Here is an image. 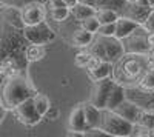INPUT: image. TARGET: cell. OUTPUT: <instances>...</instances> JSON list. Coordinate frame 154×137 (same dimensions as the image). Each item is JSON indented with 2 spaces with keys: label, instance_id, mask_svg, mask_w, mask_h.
Instances as JSON below:
<instances>
[{
  "label": "cell",
  "instance_id": "obj_25",
  "mask_svg": "<svg viewBox=\"0 0 154 137\" xmlns=\"http://www.w3.org/2000/svg\"><path fill=\"white\" fill-rule=\"evenodd\" d=\"M137 123H139V125H142V126H145V128H148V129L154 128V111H151V109H142Z\"/></svg>",
  "mask_w": 154,
  "mask_h": 137
},
{
  "label": "cell",
  "instance_id": "obj_26",
  "mask_svg": "<svg viewBox=\"0 0 154 137\" xmlns=\"http://www.w3.org/2000/svg\"><path fill=\"white\" fill-rule=\"evenodd\" d=\"M80 26H82L83 29L89 31V32L96 34V32H97V29H99V26H100V22H99L97 16L94 14V16H89V17H86V19L80 20Z\"/></svg>",
  "mask_w": 154,
  "mask_h": 137
},
{
  "label": "cell",
  "instance_id": "obj_8",
  "mask_svg": "<svg viewBox=\"0 0 154 137\" xmlns=\"http://www.w3.org/2000/svg\"><path fill=\"white\" fill-rule=\"evenodd\" d=\"M149 12H151V5L148 0H126L122 9L119 11V16L142 25Z\"/></svg>",
  "mask_w": 154,
  "mask_h": 137
},
{
  "label": "cell",
  "instance_id": "obj_18",
  "mask_svg": "<svg viewBox=\"0 0 154 137\" xmlns=\"http://www.w3.org/2000/svg\"><path fill=\"white\" fill-rule=\"evenodd\" d=\"M25 56L29 63L38 62L46 57V48L45 45H38V43H28L26 49H25Z\"/></svg>",
  "mask_w": 154,
  "mask_h": 137
},
{
  "label": "cell",
  "instance_id": "obj_17",
  "mask_svg": "<svg viewBox=\"0 0 154 137\" xmlns=\"http://www.w3.org/2000/svg\"><path fill=\"white\" fill-rule=\"evenodd\" d=\"M94 35H96V34L89 32V31H86V29H83V28L80 26V28H77V29L72 32L71 42H72V45L77 46V48H86L89 43L93 42Z\"/></svg>",
  "mask_w": 154,
  "mask_h": 137
},
{
  "label": "cell",
  "instance_id": "obj_3",
  "mask_svg": "<svg viewBox=\"0 0 154 137\" xmlns=\"http://www.w3.org/2000/svg\"><path fill=\"white\" fill-rule=\"evenodd\" d=\"M35 93L37 91L32 86L28 74H17L8 77L0 85V100L8 111H12L19 103L32 97Z\"/></svg>",
  "mask_w": 154,
  "mask_h": 137
},
{
  "label": "cell",
  "instance_id": "obj_2",
  "mask_svg": "<svg viewBox=\"0 0 154 137\" xmlns=\"http://www.w3.org/2000/svg\"><path fill=\"white\" fill-rule=\"evenodd\" d=\"M149 66L148 54L123 53L112 63L111 77L116 83L122 85L126 90H134L140 86V80L145 76Z\"/></svg>",
  "mask_w": 154,
  "mask_h": 137
},
{
  "label": "cell",
  "instance_id": "obj_9",
  "mask_svg": "<svg viewBox=\"0 0 154 137\" xmlns=\"http://www.w3.org/2000/svg\"><path fill=\"white\" fill-rule=\"evenodd\" d=\"M93 83L94 85H93V90H91V96H89V102H91L94 106L103 109V108H106V102H108L109 93L112 91L116 82L109 76V77H105V79L96 80Z\"/></svg>",
  "mask_w": 154,
  "mask_h": 137
},
{
  "label": "cell",
  "instance_id": "obj_11",
  "mask_svg": "<svg viewBox=\"0 0 154 137\" xmlns=\"http://www.w3.org/2000/svg\"><path fill=\"white\" fill-rule=\"evenodd\" d=\"M20 12V19L23 22V25H35L40 23L43 20H46L48 11H46V5L43 2H31L28 5H25L19 9Z\"/></svg>",
  "mask_w": 154,
  "mask_h": 137
},
{
  "label": "cell",
  "instance_id": "obj_14",
  "mask_svg": "<svg viewBox=\"0 0 154 137\" xmlns=\"http://www.w3.org/2000/svg\"><path fill=\"white\" fill-rule=\"evenodd\" d=\"M137 26H139V23H137V22L119 16V19L116 20V32H114V35L117 37V39L122 40L123 37H126L131 31H134Z\"/></svg>",
  "mask_w": 154,
  "mask_h": 137
},
{
  "label": "cell",
  "instance_id": "obj_13",
  "mask_svg": "<svg viewBox=\"0 0 154 137\" xmlns=\"http://www.w3.org/2000/svg\"><path fill=\"white\" fill-rule=\"evenodd\" d=\"M68 129L69 131H75V132H82L85 135V131L88 129L86 125V119H85V109H83V103H77L71 114H69V122H68Z\"/></svg>",
  "mask_w": 154,
  "mask_h": 137
},
{
  "label": "cell",
  "instance_id": "obj_33",
  "mask_svg": "<svg viewBox=\"0 0 154 137\" xmlns=\"http://www.w3.org/2000/svg\"><path fill=\"white\" fill-rule=\"evenodd\" d=\"M43 3L46 5V9H49V8H57V6H66L65 3L62 2V0H45Z\"/></svg>",
  "mask_w": 154,
  "mask_h": 137
},
{
  "label": "cell",
  "instance_id": "obj_40",
  "mask_svg": "<svg viewBox=\"0 0 154 137\" xmlns=\"http://www.w3.org/2000/svg\"><path fill=\"white\" fill-rule=\"evenodd\" d=\"M42 2H45V0H42Z\"/></svg>",
  "mask_w": 154,
  "mask_h": 137
},
{
  "label": "cell",
  "instance_id": "obj_37",
  "mask_svg": "<svg viewBox=\"0 0 154 137\" xmlns=\"http://www.w3.org/2000/svg\"><path fill=\"white\" fill-rule=\"evenodd\" d=\"M149 137H154V128L149 129Z\"/></svg>",
  "mask_w": 154,
  "mask_h": 137
},
{
  "label": "cell",
  "instance_id": "obj_35",
  "mask_svg": "<svg viewBox=\"0 0 154 137\" xmlns=\"http://www.w3.org/2000/svg\"><path fill=\"white\" fill-rule=\"evenodd\" d=\"M62 2L65 3V5L68 6V8H72V6H74V5L77 3V0H62Z\"/></svg>",
  "mask_w": 154,
  "mask_h": 137
},
{
  "label": "cell",
  "instance_id": "obj_5",
  "mask_svg": "<svg viewBox=\"0 0 154 137\" xmlns=\"http://www.w3.org/2000/svg\"><path fill=\"white\" fill-rule=\"evenodd\" d=\"M103 134L112 135V137H126L133 134L134 123L128 122L117 113H114L112 109L103 108L100 111V120L97 126Z\"/></svg>",
  "mask_w": 154,
  "mask_h": 137
},
{
  "label": "cell",
  "instance_id": "obj_1",
  "mask_svg": "<svg viewBox=\"0 0 154 137\" xmlns=\"http://www.w3.org/2000/svg\"><path fill=\"white\" fill-rule=\"evenodd\" d=\"M23 28L19 9L0 5V85L8 77L28 74L25 49L29 42Z\"/></svg>",
  "mask_w": 154,
  "mask_h": 137
},
{
  "label": "cell",
  "instance_id": "obj_20",
  "mask_svg": "<svg viewBox=\"0 0 154 137\" xmlns=\"http://www.w3.org/2000/svg\"><path fill=\"white\" fill-rule=\"evenodd\" d=\"M125 93H126V88H123V86L119 85V83H116L112 91L109 93L108 102H106V108L108 109H112L114 106H117L120 102H123L125 99H126V94Z\"/></svg>",
  "mask_w": 154,
  "mask_h": 137
},
{
  "label": "cell",
  "instance_id": "obj_19",
  "mask_svg": "<svg viewBox=\"0 0 154 137\" xmlns=\"http://www.w3.org/2000/svg\"><path fill=\"white\" fill-rule=\"evenodd\" d=\"M69 12H71V16L75 20H83V19H86L89 16H94L96 14V6L77 2L72 8H69Z\"/></svg>",
  "mask_w": 154,
  "mask_h": 137
},
{
  "label": "cell",
  "instance_id": "obj_6",
  "mask_svg": "<svg viewBox=\"0 0 154 137\" xmlns=\"http://www.w3.org/2000/svg\"><path fill=\"white\" fill-rule=\"evenodd\" d=\"M148 35H149V32L143 28V25H139L134 31H131L126 37L122 39L123 51L125 53L148 54V51L151 49V45L148 42Z\"/></svg>",
  "mask_w": 154,
  "mask_h": 137
},
{
  "label": "cell",
  "instance_id": "obj_23",
  "mask_svg": "<svg viewBox=\"0 0 154 137\" xmlns=\"http://www.w3.org/2000/svg\"><path fill=\"white\" fill-rule=\"evenodd\" d=\"M48 11V17L54 22H63L71 12H69V8L68 6H57V8H49L46 9Z\"/></svg>",
  "mask_w": 154,
  "mask_h": 137
},
{
  "label": "cell",
  "instance_id": "obj_30",
  "mask_svg": "<svg viewBox=\"0 0 154 137\" xmlns=\"http://www.w3.org/2000/svg\"><path fill=\"white\" fill-rule=\"evenodd\" d=\"M114 32H116V22H112V23H100V26H99L96 34H100V35H114Z\"/></svg>",
  "mask_w": 154,
  "mask_h": 137
},
{
  "label": "cell",
  "instance_id": "obj_16",
  "mask_svg": "<svg viewBox=\"0 0 154 137\" xmlns=\"http://www.w3.org/2000/svg\"><path fill=\"white\" fill-rule=\"evenodd\" d=\"M83 109H85V119H86V125L88 129L97 128L99 126V120H100V108L94 106L91 102H83Z\"/></svg>",
  "mask_w": 154,
  "mask_h": 137
},
{
  "label": "cell",
  "instance_id": "obj_38",
  "mask_svg": "<svg viewBox=\"0 0 154 137\" xmlns=\"http://www.w3.org/2000/svg\"><path fill=\"white\" fill-rule=\"evenodd\" d=\"M148 2H149V5H151V6L154 5V0H148Z\"/></svg>",
  "mask_w": 154,
  "mask_h": 137
},
{
  "label": "cell",
  "instance_id": "obj_39",
  "mask_svg": "<svg viewBox=\"0 0 154 137\" xmlns=\"http://www.w3.org/2000/svg\"><path fill=\"white\" fill-rule=\"evenodd\" d=\"M151 9H154V5H152V6H151Z\"/></svg>",
  "mask_w": 154,
  "mask_h": 137
},
{
  "label": "cell",
  "instance_id": "obj_4",
  "mask_svg": "<svg viewBox=\"0 0 154 137\" xmlns=\"http://www.w3.org/2000/svg\"><path fill=\"white\" fill-rule=\"evenodd\" d=\"M86 51H89L94 57L114 63L125 51H123V45L122 40L117 39L116 35H100L96 34L93 42L86 46Z\"/></svg>",
  "mask_w": 154,
  "mask_h": 137
},
{
  "label": "cell",
  "instance_id": "obj_28",
  "mask_svg": "<svg viewBox=\"0 0 154 137\" xmlns=\"http://www.w3.org/2000/svg\"><path fill=\"white\" fill-rule=\"evenodd\" d=\"M91 57H93V54L89 53V51H80V53H77L75 54V57H74V65L77 66V68H83V69H86L88 68V65H89V60H91Z\"/></svg>",
  "mask_w": 154,
  "mask_h": 137
},
{
  "label": "cell",
  "instance_id": "obj_29",
  "mask_svg": "<svg viewBox=\"0 0 154 137\" xmlns=\"http://www.w3.org/2000/svg\"><path fill=\"white\" fill-rule=\"evenodd\" d=\"M31 2H42V0H0V5H5V6H11V8H17L20 9L22 6L28 5Z\"/></svg>",
  "mask_w": 154,
  "mask_h": 137
},
{
  "label": "cell",
  "instance_id": "obj_32",
  "mask_svg": "<svg viewBox=\"0 0 154 137\" xmlns=\"http://www.w3.org/2000/svg\"><path fill=\"white\" fill-rule=\"evenodd\" d=\"M59 114H60V111H59V108H56V106H53L51 105L49 106V109L45 113V119H48V120H56L57 117H59Z\"/></svg>",
  "mask_w": 154,
  "mask_h": 137
},
{
  "label": "cell",
  "instance_id": "obj_21",
  "mask_svg": "<svg viewBox=\"0 0 154 137\" xmlns=\"http://www.w3.org/2000/svg\"><path fill=\"white\" fill-rule=\"evenodd\" d=\"M96 16L100 23H112L119 19V12L114 9H109V8H97Z\"/></svg>",
  "mask_w": 154,
  "mask_h": 137
},
{
  "label": "cell",
  "instance_id": "obj_36",
  "mask_svg": "<svg viewBox=\"0 0 154 137\" xmlns=\"http://www.w3.org/2000/svg\"><path fill=\"white\" fill-rule=\"evenodd\" d=\"M77 2H80V3H86V5H93V6H96V0H77Z\"/></svg>",
  "mask_w": 154,
  "mask_h": 137
},
{
  "label": "cell",
  "instance_id": "obj_12",
  "mask_svg": "<svg viewBox=\"0 0 154 137\" xmlns=\"http://www.w3.org/2000/svg\"><path fill=\"white\" fill-rule=\"evenodd\" d=\"M142 109H143L142 106H139L137 103L128 100V99H125L123 102H120L117 106L112 108L114 113H117L119 116H122L123 119H126L128 122H131V123H137Z\"/></svg>",
  "mask_w": 154,
  "mask_h": 137
},
{
  "label": "cell",
  "instance_id": "obj_15",
  "mask_svg": "<svg viewBox=\"0 0 154 137\" xmlns=\"http://www.w3.org/2000/svg\"><path fill=\"white\" fill-rule=\"evenodd\" d=\"M86 72H88V77H89V80H91V82H96V80H100V79L109 77L111 72H112V63L102 60L96 68L86 69Z\"/></svg>",
  "mask_w": 154,
  "mask_h": 137
},
{
  "label": "cell",
  "instance_id": "obj_27",
  "mask_svg": "<svg viewBox=\"0 0 154 137\" xmlns=\"http://www.w3.org/2000/svg\"><path fill=\"white\" fill-rule=\"evenodd\" d=\"M126 0H96V9L97 8H109L114 11H120Z\"/></svg>",
  "mask_w": 154,
  "mask_h": 137
},
{
  "label": "cell",
  "instance_id": "obj_7",
  "mask_svg": "<svg viewBox=\"0 0 154 137\" xmlns=\"http://www.w3.org/2000/svg\"><path fill=\"white\" fill-rule=\"evenodd\" d=\"M25 37L29 43H38V45H48L56 39V32L53 28L46 23V20L35 23V25H26L23 28Z\"/></svg>",
  "mask_w": 154,
  "mask_h": 137
},
{
  "label": "cell",
  "instance_id": "obj_10",
  "mask_svg": "<svg viewBox=\"0 0 154 137\" xmlns=\"http://www.w3.org/2000/svg\"><path fill=\"white\" fill-rule=\"evenodd\" d=\"M12 114H14V117L20 123H23L25 126H35L37 123L43 119V116H40L38 111L35 109L32 97H29L25 102L19 103L14 109H12Z\"/></svg>",
  "mask_w": 154,
  "mask_h": 137
},
{
  "label": "cell",
  "instance_id": "obj_22",
  "mask_svg": "<svg viewBox=\"0 0 154 137\" xmlns=\"http://www.w3.org/2000/svg\"><path fill=\"white\" fill-rule=\"evenodd\" d=\"M32 102L35 105V109L38 111V114L40 116H45V113L49 109L51 106V102H49V99L45 96V94H40V93H35L32 96Z\"/></svg>",
  "mask_w": 154,
  "mask_h": 137
},
{
  "label": "cell",
  "instance_id": "obj_34",
  "mask_svg": "<svg viewBox=\"0 0 154 137\" xmlns=\"http://www.w3.org/2000/svg\"><path fill=\"white\" fill-rule=\"evenodd\" d=\"M6 113H8V109H5V106L2 105V100H0V123L3 122V119H5Z\"/></svg>",
  "mask_w": 154,
  "mask_h": 137
},
{
  "label": "cell",
  "instance_id": "obj_24",
  "mask_svg": "<svg viewBox=\"0 0 154 137\" xmlns=\"http://www.w3.org/2000/svg\"><path fill=\"white\" fill-rule=\"evenodd\" d=\"M140 90L145 91H154V66H148L145 76L140 80Z\"/></svg>",
  "mask_w": 154,
  "mask_h": 137
},
{
  "label": "cell",
  "instance_id": "obj_31",
  "mask_svg": "<svg viewBox=\"0 0 154 137\" xmlns=\"http://www.w3.org/2000/svg\"><path fill=\"white\" fill-rule=\"evenodd\" d=\"M142 25L148 32H154V9H151V12L148 14V17L145 19V22Z\"/></svg>",
  "mask_w": 154,
  "mask_h": 137
}]
</instances>
